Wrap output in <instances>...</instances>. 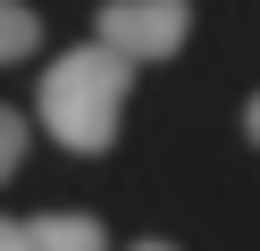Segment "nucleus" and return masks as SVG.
<instances>
[{
  "instance_id": "20e7f679",
  "label": "nucleus",
  "mask_w": 260,
  "mask_h": 251,
  "mask_svg": "<svg viewBox=\"0 0 260 251\" xmlns=\"http://www.w3.org/2000/svg\"><path fill=\"white\" fill-rule=\"evenodd\" d=\"M42 50V9H25V0H0V67H17Z\"/></svg>"
},
{
  "instance_id": "7ed1b4c3",
  "label": "nucleus",
  "mask_w": 260,
  "mask_h": 251,
  "mask_svg": "<svg viewBox=\"0 0 260 251\" xmlns=\"http://www.w3.org/2000/svg\"><path fill=\"white\" fill-rule=\"evenodd\" d=\"M25 243L34 251H109V234H101V218H84V209H51V218L25 226Z\"/></svg>"
},
{
  "instance_id": "6e6552de",
  "label": "nucleus",
  "mask_w": 260,
  "mask_h": 251,
  "mask_svg": "<svg viewBox=\"0 0 260 251\" xmlns=\"http://www.w3.org/2000/svg\"><path fill=\"white\" fill-rule=\"evenodd\" d=\"M126 251H176V243H168V234H143V243H126Z\"/></svg>"
},
{
  "instance_id": "f257e3e1",
  "label": "nucleus",
  "mask_w": 260,
  "mask_h": 251,
  "mask_svg": "<svg viewBox=\"0 0 260 251\" xmlns=\"http://www.w3.org/2000/svg\"><path fill=\"white\" fill-rule=\"evenodd\" d=\"M126 92H135V67H126L118 50H101V42H76V50H59V59L42 67L34 117H42V134H51L59 151L101 159V151H118Z\"/></svg>"
},
{
  "instance_id": "f03ea898",
  "label": "nucleus",
  "mask_w": 260,
  "mask_h": 251,
  "mask_svg": "<svg viewBox=\"0 0 260 251\" xmlns=\"http://www.w3.org/2000/svg\"><path fill=\"white\" fill-rule=\"evenodd\" d=\"M185 33H193V0H101V9H92V42L118 50L126 67L176 59Z\"/></svg>"
},
{
  "instance_id": "0eeeda50",
  "label": "nucleus",
  "mask_w": 260,
  "mask_h": 251,
  "mask_svg": "<svg viewBox=\"0 0 260 251\" xmlns=\"http://www.w3.org/2000/svg\"><path fill=\"white\" fill-rule=\"evenodd\" d=\"M243 142H252V151H260V92H252V100H243Z\"/></svg>"
},
{
  "instance_id": "39448f33",
  "label": "nucleus",
  "mask_w": 260,
  "mask_h": 251,
  "mask_svg": "<svg viewBox=\"0 0 260 251\" xmlns=\"http://www.w3.org/2000/svg\"><path fill=\"white\" fill-rule=\"evenodd\" d=\"M25 142H34V126H25V117L9 109V100H0V184H9V176L25 167Z\"/></svg>"
},
{
  "instance_id": "423d86ee",
  "label": "nucleus",
  "mask_w": 260,
  "mask_h": 251,
  "mask_svg": "<svg viewBox=\"0 0 260 251\" xmlns=\"http://www.w3.org/2000/svg\"><path fill=\"white\" fill-rule=\"evenodd\" d=\"M0 251H34V243H25V226H17V218H0Z\"/></svg>"
}]
</instances>
